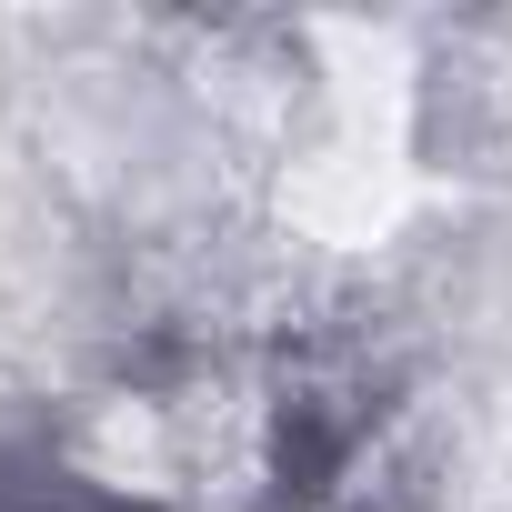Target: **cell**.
Segmentation results:
<instances>
[{
  "label": "cell",
  "instance_id": "6da1fadb",
  "mask_svg": "<svg viewBox=\"0 0 512 512\" xmlns=\"http://www.w3.org/2000/svg\"><path fill=\"white\" fill-rule=\"evenodd\" d=\"M0 512H131V502H91V492H71L61 472L41 482V472H11V462H0Z\"/></svg>",
  "mask_w": 512,
  "mask_h": 512
}]
</instances>
